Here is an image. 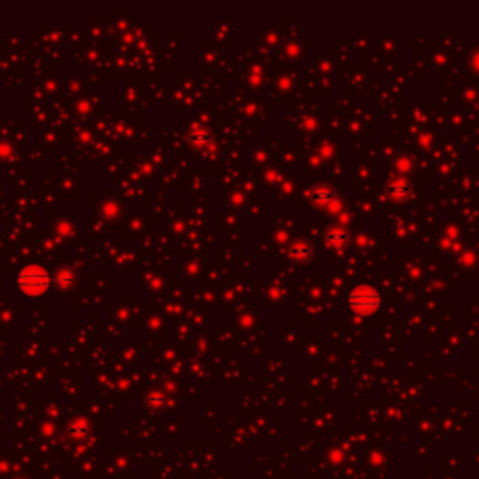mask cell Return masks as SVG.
<instances>
[{
  "label": "cell",
  "instance_id": "cell-2",
  "mask_svg": "<svg viewBox=\"0 0 479 479\" xmlns=\"http://www.w3.org/2000/svg\"><path fill=\"white\" fill-rule=\"evenodd\" d=\"M350 306L354 309H359V311H371L378 306V298L371 290H356V292L350 296Z\"/></svg>",
  "mask_w": 479,
  "mask_h": 479
},
{
  "label": "cell",
  "instance_id": "cell-1",
  "mask_svg": "<svg viewBox=\"0 0 479 479\" xmlns=\"http://www.w3.org/2000/svg\"><path fill=\"white\" fill-rule=\"evenodd\" d=\"M17 283L21 290L30 296H38V294L45 292L49 288V276L38 266H30L24 268L17 277Z\"/></svg>",
  "mask_w": 479,
  "mask_h": 479
}]
</instances>
